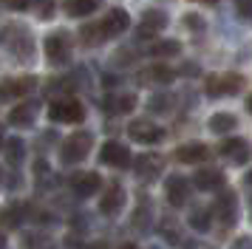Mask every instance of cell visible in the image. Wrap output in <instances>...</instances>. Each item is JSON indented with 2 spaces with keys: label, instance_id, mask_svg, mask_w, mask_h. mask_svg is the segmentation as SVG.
Listing matches in <instances>:
<instances>
[{
  "label": "cell",
  "instance_id": "8",
  "mask_svg": "<svg viewBox=\"0 0 252 249\" xmlns=\"http://www.w3.org/2000/svg\"><path fill=\"white\" fill-rule=\"evenodd\" d=\"M173 79H176V71L170 65H164V62H153V65L142 68L136 74V82L139 85H170Z\"/></svg>",
  "mask_w": 252,
  "mask_h": 249
},
{
  "label": "cell",
  "instance_id": "43",
  "mask_svg": "<svg viewBox=\"0 0 252 249\" xmlns=\"http://www.w3.org/2000/svg\"><path fill=\"white\" fill-rule=\"evenodd\" d=\"M198 3H210V6H216L218 0H198Z\"/></svg>",
  "mask_w": 252,
  "mask_h": 249
},
{
  "label": "cell",
  "instance_id": "24",
  "mask_svg": "<svg viewBox=\"0 0 252 249\" xmlns=\"http://www.w3.org/2000/svg\"><path fill=\"white\" fill-rule=\"evenodd\" d=\"M23 158H26V145H23V139H6V161L12 164V167H17V164H23Z\"/></svg>",
  "mask_w": 252,
  "mask_h": 249
},
{
  "label": "cell",
  "instance_id": "27",
  "mask_svg": "<svg viewBox=\"0 0 252 249\" xmlns=\"http://www.w3.org/2000/svg\"><path fill=\"white\" fill-rule=\"evenodd\" d=\"M80 40L85 45H99V43H105V34H102V29H99V23H85L80 29Z\"/></svg>",
  "mask_w": 252,
  "mask_h": 249
},
{
  "label": "cell",
  "instance_id": "20",
  "mask_svg": "<svg viewBox=\"0 0 252 249\" xmlns=\"http://www.w3.org/2000/svg\"><path fill=\"white\" fill-rule=\"evenodd\" d=\"M136 108V96L133 93H111L105 99V111L108 113H130Z\"/></svg>",
  "mask_w": 252,
  "mask_h": 249
},
{
  "label": "cell",
  "instance_id": "12",
  "mask_svg": "<svg viewBox=\"0 0 252 249\" xmlns=\"http://www.w3.org/2000/svg\"><path fill=\"white\" fill-rule=\"evenodd\" d=\"M173 156H176V161H182V164H201V161H207L213 153H210V147H207L204 142H187V145L176 147Z\"/></svg>",
  "mask_w": 252,
  "mask_h": 249
},
{
  "label": "cell",
  "instance_id": "6",
  "mask_svg": "<svg viewBox=\"0 0 252 249\" xmlns=\"http://www.w3.org/2000/svg\"><path fill=\"white\" fill-rule=\"evenodd\" d=\"M46 57L51 65H65L71 60V37L65 31H54L46 37Z\"/></svg>",
  "mask_w": 252,
  "mask_h": 249
},
{
  "label": "cell",
  "instance_id": "4",
  "mask_svg": "<svg viewBox=\"0 0 252 249\" xmlns=\"http://www.w3.org/2000/svg\"><path fill=\"white\" fill-rule=\"evenodd\" d=\"M0 43L6 45L14 57H20V60H29V57L34 54V43H32L29 31H23L20 26H6V29H0Z\"/></svg>",
  "mask_w": 252,
  "mask_h": 249
},
{
  "label": "cell",
  "instance_id": "33",
  "mask_svg": "<svg viewBox=\"0 0 252 249\" xmlns=\"http://www.w3.org/2000/svg\"><path fill=\"white\" fill-rule=\"evenodd\" d=\"M235 14L244 23H252V0H235Z\"/></svg>",
  "mask_w": 252,
  "mask_h": 249
},
{
  "label": "cell",
  "instance_id": "40",
  "mask_svg": "<svg viewBox=\"0 0 252 249\" xmlns=\"http://www.w3.org/2000/svg\"><path fill=\"white\" fill-rule=\"evenodd\" d=\"M244 184H247V187H250V190H252V170H250V173H247V179H244Z\"/></svg>",
  "mask_w": 252,
  "mask_h": 249
},
{
  "label": "cell",
  "instance_id": "37",
  "mask_svg": "<svg viewBox=\"0 0 252 249\" xmlns=\"http://www.w3.org/2000/svg\"><path fill=\"white\" fill-rule=\"evenodd\" d=\"M184 26H187V29H201L204 23H201L198 14H184Z\"/></svg>",
  "mask_w": 252,
  "mask_h": 249
},
{
  "label": "cell",
  "instance_id": "2",
  "mask_svg": "<svg viewBox=\"0 0 252 249\" xmlns=\"http://www.w3.org/2000/svg\"><path fill=\"white\" fill-rule=\"evenodd\" d=\"M48 116L63 124H80L85 119V105L74 96H60L48 105Z\"/></svg>",
  "mask_w": 252,
  "mask_h": 249
},
{
  "label": "cell",
  "instance_id": "7",
  "mask_svg": "<svg viewBox=\"0 0 252 249\" xmlns=\"http://www.w3.org/2000/svg\"><path fill=\"white\" fill-rule=\"evenodd\" d=\"M218 153L227 158V161H232V164H247V161L252 158L250 142L241 139V136H229V139H224L221 147H218Z\"/></svg>",
  "mask_w": 252,
  "mask_h": 249
},
{
  "label": "cell",
  "instance_id": "9",
  "mask_svg": "<svg viewBox=\"0 0 252 249\" xmlns=\"http://www.w3.org/2000/svg\"><path fill=\"white\" fill-rule=\"evenodd\" d=\"M127 133L139 145H156L161 136H164V130H161L159 124H153L150 119H133V122L127 124Z\"/></svg>",
  "mask_w": 252,
  "mask_h": 249
},
{
  "label": "cell",
  "instance_id": "17",
  "mask_svg": "<svg viewBox=\"0 0 252 249\" xmlns=\"http://www.w3.org/2000/svg\"><path fill=\"white\" fill-rule=\"evenodd\" d=\"M125 207V187L122 184H111L99 198V213L102 215H116Z\"/></svg>",
  "mask_w": 252,
  "mask_h": 249
},
{
  "label": "cell",
  "instance_id": "1",
  "mask_svg": "<svg viewBox=\"0 0 252 249\" xmlns=\"http://www.w3.org/2000/svg\"><path fill=\"white\" fill-rule=\"evenodd\" d=\"M91 145H94V136L88 130H77V133H71L63 147H60V161L63 164H80L82 158L91 153Z\"/></svg>",
  "mask_w": 252,
  "mask_h": 249
},
{
  "label": "cell",
  "instance_id": "3",
  "mask_svg": "<svg viewBox=\"0 0 252 249\" xmlns=\"http://www.w3.org/2000/svg\"><path fill=\"white\" fill-rule=\"evenodd\" d=\"M244 88V77L235 74V71H229V74H210L204 79V93L207 96H232V93H238Z\"/></svg>",
  "mask_w": 252,
  "mask_h": 249
},
{
  "label": "cell",
  "instance_id": "5",
  "mask_svg": "<svg viewBox=\"0 0 252 249\" xmlns=\"http://www.w3.org/2000/svg\"><path fill=\"white\" fill-rule=\"evenodd\" d=\"M210 213H213V218H216L224 229H229V226L238 221V195H235V190L218 192V198H216V204H213Z\"/></svg>",
  "mask_w": 252,
  "mask_h": 249
},
{
  "label": "cell",
  "instance_id": "13",
  "mask_svg": "<svg viewBox=\"0 0 252 249\" xmlns=\"http://www.w3.org/2000/svg\"><path fill=\"white\" fill-rule=\"evenodd\" d=\"M164 26H167V14L159 11V9H148L145 14H142V23H139V29H136V37H142V40L148 37L150 40V37H156Z\"/></svg>",
  "mask_w": 252,
  "mask_h": 249
},
{
  "label": "cell",
  "instance_id": "32",
  "mask_svg": "<svg viewBox=\"0 0 252 249\" xmlns=\"http://www.w3.org/2000/svg\"><path fill=\"white\" fill-rule=\"evenodd\" d=\"M148 218H150V204H148V201H142V207H139L136 213H133V226L145 229V226H148Z\"/></svg>",
  "mask_w": 252,
  "mask_h": 249
},
{
  "label": "cell",
  "instance_id": "46",
  "mask_svg": "<svg viewBox=\"0 0 252 249\" xmlns=\"http://www.w3.org/2000/svg\"><path fill=\"white\" fill-rule=\"evenodd\" d=\"M250 218H252V198H250Z\"/></svg>",
  "mask_w": 252,
  "mask_h": 249
},
{
  "label": "cell",
  "instance_id": "15",
  "mask_svg": "<svg viewBox=\"0 0 252 249\" xmlns=\"http://www.w3.org/2000/svg\"><path fill=\"white\" fill-rule=\"evenodd\" d=\"M133 167H136V176L145 181H153L161 176V170H164V158L156 156V153H142V156L133 161Z\"/></svg>",
  "mask_w": 252,
  "mask_h": 249
},
{
  "label": "cell",
  "instance_id": "14",
  "mask_svg": "<svg viewBox=\"0 0 252 249\" xmlns=\"http://www.w3.org/2000/svg\"><path fill=\"white\" fill-rule=\"evenodd\" d=\"M99 158H102V164H108V167H127L130 164V150H127L122 142H105L102 145V153H99Z\"/></svg>",
  "mask_w": 252,
  "mask_h": 249
},
{
  "label": "cell",
  "instance_id": "44",
  "mask_svg": "<svg viewBox=\"0 0 252 249\" xmlns=\"http://www.w3.org/2000/svg\"><path fill=\"white\" fill-rule=\"evenodd\" d=\"M247 108H250V113H252V96H250V99H247Z\"/></svg>",
  "mask_w": 252,
  "mask_h": 249
},
{
  "label": "cell",
  "instance_id": "31",
  "mask_svg": "<svg viewBox=\"0 0 252 249\" xmlns=\"http://www.w3.org/2000/svg\"><path fill=\"white\" fill-rule=\"evenodd\" d=\"M29 6H34V14L40 20H48L54 14V0H32Z\"/></svg>",
  "mask_w": 252,
  "mask_h": 249
},
{
  "label": "cell",
  "instance_id": "28",
  "mask_svg": "<svg viewBox=\"0 0 252 249\" xmlns=\"http://www.w3.org/2000/svg\"><path fill=\"white\" fill-rule=\"evenodd\" d=\"M20 221H23V210H20V207H3V210H0V226L17 229Z\"/></svg>",
  "mask_w": 252,
  "mask_h": 249
},
{
  "label": "cell",
  "instance_id": "10",
  "mask_svg": "<svg viewBox=\"0 0 252 249\" xmlns=\"http://www.w3.org/2000/svg\"><path fill=\"white\" fill-rule=\"evenodd\" d=\"M127 26H130V14H127L125 9H111L102 20H99V29H102L105 40H108V37H119V34H125Z\"/></svg>",
  "mask_w": 252,
  "mask_h": 249
},
{
  "label": "cell",
  "instance_id": "39",
  "mask_svg": "<svg viewBox=\"0 0 252 249\" xmlns=\"http://www.w3.org/2000/svg\"><path fill=\"white\" fill-rule=\"evenodd\" d=\"M88 249H111V247H108L105 241H96V244H91V247H88Z\"/></svg>",
  "mask_w": 252,
  "mask_h": 249
},
{
  "label": "cell",
  "instance_id": "19",
  "mask_svg": "<svg viewBox=\"0 0 252 249\" xmlns=\"http://www.w3.org/2000/svg\"><path fill=\"white\" fill-rule=\"evenodd\" d=\"M193 184H195V190H201V192L221 190V187H224V173L218 167H204L193 176Z\"/></svg>",
  "mask_w": 252,
  "mask_h": 249
},
{
  "label": "cell",
  "instance_id": "34",
  "mask_svg": "<svg viewBox=\"0 0 252 249\" xmlns=\"http://www.w3.org/2000/svg\"><path fill=\"white\" fill-rule=\"evenodd\" d=\"M161 235L167 238V241H173V244H179V229H176L170 221H164V224H161Z\"/></svg>",
  "mask_w": 252,
  "mask_h": 249
},
{
  "label": "cell",
  "instance_id": "36",
  "mask_svg": "<svg viewBox=\"0 0 252 249\" xmlns=\"http://www.w3.org/2000/svg\"><path fill=\"white\" fill-rule=\"evenodd\" d=\"M229 249H252V238L250 235H241V238H235L232 241V247Z\"/></svg>",
  "mask_w": 252,
  "mask_h": 249
},
{
  "label": "cell",
  "instance_id": "22",
  "mask_svg": "<svg viewBox=\"0 0 252 249\" xmlns=\"http://www.w3.org/2000/svg\"><path fill=\"white\" fill-rule=\"evenodd\" d=\"M150 57H156V60H164V57H179L182 54V45L176 43V40H156V43L148 48Z\"/></svg>",
  "mask_w": 252,
  "mask_h": 249
},
{
  "label": "cell",
  "instance_id": "41",
  "mask_svg": "<svg viewBox=\"0 0 252 249\" xmlns=\"http://www.w3.org/2000/svg\"><path fill=\"white\" fill-rule=\"evenodd\" d=\"M119 249H139V247H136V244H122Z\"/></svg>",
  "mask_w": 252,
  "mask_h": 249
},
{
  "label": "cell",
  "instance_id": "42",
  "mask_svg": "<svg viewBox=\"0 0 252 249\" xmlns=\"http://www.w3.org/2000/svg\"><path fill=\"white\" fill-rule=\"evenodd\" d=\"M6 247V235H3V232H0V249Z\"/></svg>",
  "mask_w": 252,
  "mask_h": 249
},
{
  "label": "cell",
  "instance_id": "26",
  "mask_svg": "<svg viewBox=\"0 0 252 249\" xmlns=\"http://www.w3.org/2000/svg\"><path fill=\"white\" fill-rule=\"evenodd\" d=\"M210 130L213 133H229V130H235L238 122H235V116L232 113H216V116H210Z\"/></svg>",
  "mask_w": 252,
  "mask_h": 249
},
{
  "label": "cell",
  "instance_id": "38",
  "mask_svg": "<svg viewBox=\"0 0 252 249\" xmlns=\"http://www.w3.org/2000/svg\"><path fill=\"white\" fill-rule=\"evenodd\" d=\"M182 74H187V77H195V74H198V65H184Z\"/></svg>",
  "mask_w": 252,
  "mask_h": 249
},
{
  "label": "cell",
  "instance_id": "11",
  "mask_svg": "<svg viewBox=\"0 0 252 249\" xmlns=\"http://www.w3.org/2000/svg\"><path fill=\"white\" fill-rule=\"evenodd\" d=\"M164 195H167L170 207H184L187 198H190V181L184 176H170L164 181Z\"/></svg>",
  "mask_w": 252,
  "mask_h": 249
},
{
  "label": "cell",
  "instance_id": "35",
  "mask_svg": "<svg viewBox=\"0 0 252 249\" xmlns=\"http://www.w3.org/2000/svg\"><path fill=\"white\" fill-rule=\"evenodd\" d=\"M6 9H12V11H23V9H29V3L32 0H0Z\"/></svg>",
  "mask_w": 252,
  "mask_h": 249
},
{
  "label": "cell",
  "instance_id": "21",
  "mask_svg": "<svg viewBox=\"0 0 252 249\" xmlns=\"http://www.w3.org/2000/svg\"><path fill=\"white\" fill-rule=\"evenodd\" d=\"M37 116V105L32 102H26V105H17L9 111V124H17V127H26V124H32Z\"/></svg>",
  "mask_w": 252,
  "mask_h": 249
},
{
  "label": "cell",
  "instance_id": "23",
  "mask_svg": "<svg viewBox=\"0 0 252 249\" xmlns=\"http://www.w3.org/2000/svg\"><path fill=\"white\" fill-rule=\"evenodd\" d=\"M99 9V0H65V11L71 17H88Z\"/></svg>",
  "mask_w": 252,
  "mask_h": 249
},
{
  "label": "cell",
  "instance_id": "45",
  "mask_svg": "<svg viewBox=\"0 0 252 249\" xmlns=\"http://www.w3.org/2000/svg\"><path fill=\"white\" fill-rule=\"evenodd\" d=\"M0 147H3V130H0Z\"/></svg>",
  "mask_w": 252,
  "mask_h": 249
},
{
  "label": "cell",
  "instance_id": "16",
  "mask_svg": "<svg viewBox=\"0 0 252 249\" xmlns=\"http://www.w3.org/2000/svg\"><path fill=\"white\" fill-rule=\"evenodd\" d=\"M34 77H17V79H3L0 82V102L3 99H17V96H26L29 91L34 88Z\"/></svg>",
  "mask_w": 252,
  "mask_h": 249
},
{
  "label": "cell",
  "instance_id": "18",
  "mask_svg": "<svg viewBox=\"0 0 252 249\" xmlns=\"http://www.w3.org/2000/svg\"><path fill=\"white\" fill-rule=\"evenodd\" d=\"M68 184H71V190L77 192L80 198H88V195H94V192L99 190L102 181H99L96 173H71Z\"/></svg>",
  "mask_w": 252,
  "mask_h": 249
},
{
  "label": "cell",
  "instance_id": "30",
  "mask_svg": "<svg viewBox=\"0 0 252 249\" xmlns=\"http://www.w3.org/2000/svg\"><path fill=\"white\" fill-rule=\"evenodd\" d=\"M23 249H54L51 247V238L40 235V232H29L23 238Z\"/></svg>",
  "mask_w": 252,
  "mask_h": 249
},
{
  "label": "cell",
  "instance_id": "29",
  "mask_svg": "<svg viewBox=\"0 0 252 249\" xmlns=\"http://www.w3.org/2000/svg\"><path fill=\"white\" fill-rule=\"evenodd\" d=\"M148 108H150L153 113H170V108H173V96H170V93H156V96H150Z\"/></svg>",
  "mask_w": 252,
  "mask_h": 249
},
{
  "label": "cell",
  "instance_id": "25",
  "mask_svg": "<svg viewBox=\"0 0 252 249\" xmlns=\"http://www.w3.org/2000/svg\"><path fill=\"white\" fill-rule=\"evenodd\" d=\"M187 224L193 226L195 232H207L210 224H213V213L207 207H195L193 213H190V218H187Z\"/></svg>",
  "mask_w": 252,
  "mask_h": 249
}]
</instances>
